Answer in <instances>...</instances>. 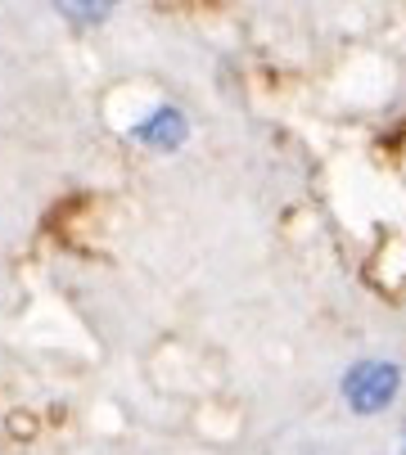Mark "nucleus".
<instances>
[{"instance_id": "7ed1b4c3", "label": "nucleus", "mask_w": 406, "mask_h": 455, "mask_svg": "<svg viewBox=\"0 0 406 455\" xmlns=\"http://www.w3.org/2000/svg\"><path fill=\"white\" fill-rule=\"evenodd\" d=\"M59 14H68V19H91V23H100V19H109L113 10H109V5H59Z\"/></svg>"}, {"instance_id": "20e7f679", "label": "nucleus", "mask_w": 406, "mask_h": 455, "mask_svg": "<svg viewBox=\"0 0 406 455\" xmlns=\"http://www.w3.org/2000/svg\"><path fill=\"white\" fill-rule=\"evenodd\" d=\"M402 455H406V428H402Z\"/></svg>"}, {"instance_id": "f03ea898", "label": "nucleus", "mask_w": 406, "mask_h": 455, "mask_svg": "<svg viewBox=\"0 0 406 455\" xmlns=\"http://www.w3.org/2000/svg\"><path fill=\"white\" fill-rule=\"evenodd\" d=\"M131 136L141 140V145H150V149H181L185 145V136H190V122H185V113L181 108H172V104H158L150 117H141L131 126Z\"/></svg>"}, {"instance_id": "f257e3e1", "label": "nucleus", "mask_w": 406, "mask_h": 455, "mask_svg": "<svg viewBox=\"0 0 406 455\" xmlns=\"http://www.w3.org/2000/svg\"><path fill=\"white\" fill-rule=\"evenodd\" d=\"M397 393H402V370L393 365V361H357L348 374H344V402H348V411H357V415H379V411H388L393 402H397Z\"/></svg>"}]
</instances>
